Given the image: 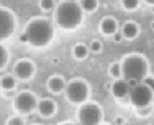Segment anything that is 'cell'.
<instances>
[{
  "label": "cell",
  "instance_id": "ffe728a7",
  "mask_svg": "<svg viewBox=\"0 0 154 125\" xmlns=\"http://www.w3.org/2000/svg\"><path fill=\"white\" fill-rule=\"evenodd\" d=\"M139 1L140 0H120L123 8L127 11H135L139 7Z\"/></svg>",
  "mask_w": 154,
  "mask_h": 125
},
{
  "label": "cell",
  "instance_id": "484cf974",
  "mask_svg": "<svg viewBox=\"0 0 154 125\" xmlns=\"http://www.w3.org/2000/svg\"><path fill=\"white\" fill-rule=\"evenodd\" d=\"M112 38H113L115 42H120V41H122L124 37H123V34H122L120 31H117V33H115V34L112 35Z\"/></svg>",
  "mask_w": 154,
  "mask_h": 125
},
{
  "label": "cell",
  "instance_id": "8992f818",
  "mask_svg": "<svg viewBox=\"0 0 154 125\" xmlns=\"http://www.w3.org/2000/svg\"><path fill=\"white\" fill-rule=\"evenodd\" d=\"M12 106H14V110L19 114H30L37 109L38 106V99L35 97L34 93L32 91L23 90L18 93L14 97V101H12Z\"/></svg>",
  "mask_w": 154,
  "mask_h": 125
},
{
  "label": "cell",
  "instance_id": "ac0fdd59",
  "mask_svg": "<svg viewBox=\"0 0 154 125\" xmlns=\"http://www.w3.org/2000/svg\"><path fill=\"white\" fill-rule=\"evenodd\" d=\"M108 72H109V76H111L112 79H120L122 78V64H120V61H115V63H112V64L109 65Z\"/></svg>",
  "mask_w": 154,
  "mask_h": 125
},
{
  "label": "cell",
  "instance_id": "5b68a950",
  "mask_svg": "<svg viewBox=\"0 0 154 125\" xmlns=\"http://www.w3.org/2000/svg\"><path fill=\"white\" fill-rule=\"evenodd\" d=\"M104 121V109L96 102L87 101L78 109L79 125H100Z\"/></svg>",
  "mask_w": 154,
  "mask_h": 125
},
{
  "label": "cell",
  "instance_id": "d4e9b609",
  "mask_svg": "<svg viewBox=\"0 0 154 125\" xmlns=\"http://www.w3.org/2000/svg\"><path fill=\"white\" fill-rule=\"evenodd\" d=\"M138 116H142V117H146L150 114V106H146V108H139L138 109Z\"/></svg>",
  "mask_w": 154,
  "mask_h": 125
},
{
  "label": "cell",
  "instance_id": "d6986e66",
  "mask_svg": "<svg viewBox=\"0 0 154 125\" xmlns=\"http://www.w3.org/2000/svg\"><path fill=\"white\" fill-rule=\"evenodd\" d=\"M8 60H10V55H8V50L7 48L4 46L2 42H0V71L4 70L8 64Z\"/></svg>",
  "mask_w": 154,
  "mask_h": 125
},
{
  "label": "cell",
  "instance_id": "4fadbf2b",
  "mask_svg": "<svg viewBox=\"0 0 154 125\" xmlns=\"http://www.w3.org/2000/svg\"><path fill=\"white\" fill-rule=\"evenodd\" d=\"M66 79L63 78L61 75H52L48 78V82H47V87L48 90L51 91L52 94H60L66 90Z\"/></svg>",
  "mask_w": 154,
  "mask_h": 125
},
{
  "label": "cell",
  "instance_id": "9c48e42d",
  "mask_svg": "<svg viewBox=\"0 0 154 125\" xmlns=\"http://www.w3.org/2000/svg\"><path fill=\"white\" fill-rule=\"evenodd\" d=\"M14 75L19 80H30L35 75V64L29 58H20L14 65Z\"/></svg>",
  "mask_w": 154,
  "mask_h": 125
},
{
  "label": "cell",
  "instance_id": "6da1fadb",
  "mask_svg": "<svg viewBox=\"0 0 154 125\" xmlns=\"http://www.w3.org/2000/svg\"><path fill=\"white\" fill-rule=\"evenodd\" d=\"M55 38V27L47 18L35 16L26 23L20 42H26L34 48H47Z\"/></svg>",
  "mask_w": 154,
  "mask_h": 125
},
{
  "label": "cell",
  "instance_id": "4316f807",
  "mask_svg": "<svg viewBox=\"0 0 154 125\" xmlns=\"http://www.w3.org/2000/svg\"><path fill=\"white\" fill-rule=\"evenodd\" d=\"M59 125H79V124H75V122H70V121H66V122H61Z\"/></svg>",
  "mask_w": 154,
  "mask_h": 125
},
{
  "label": "cell",
  "instance_id": "5bb4252c",
  "mask_svg": "<svg viewBox=\"0 0 154 125\" xmlns=\"http://www.w3.org/2000/svg\"><path fill=\"white\" fill-rule=\"evenodd\" d=\"M140 29H139V25L134 20H127L124 22L122 26V34L125 40H135V38L139 35Z\"/></svg>",
  "mask_w": 154,
  "mask_h": 125
},
{
  "label": "cell",
  "instance_id": "7c38bea8",
  "mask_svg": "<svg viewBox=\"0 0 154 125\" xmlns=\"http://www.w3.org/2000/svg\"><path fill=\"white\" fill-rule=\"evenodd\" d=\"M100 31L106 37H112L115 33L119 31V23L113 16H105L100 22Z\"/></svg>",
  "mask_w": 154,
  "mask_h": 125
},
{
  "label": "cell",
  "instance_id": "83f0119b",
  "mask_svg": "<svg viewBox=\"0 0 154 125\" xmlns=\"http://www.w3.org/2000/svg\"><path fill=\"white\" fill-rule=\"evenodd\" d=\"M123 122H124V120H123V118H119V117L116 118V124H117V125H122Z\"/></svg>",
  "mask_w": 154,
  "mask_h": 125
},
{
  "label": "cell",
  "instance_id": "4dcf8cb0",
  "mask_svg": "<svg viewBox=\"0 0 154 125\" xmlns=\"http://www.w3.org/2000/svg\"><path fill=\"white\" fill-rule=\"evenodd\" d=\"M100 125H108V124H100Z\"/></svg>",
  "mask_w": 154,
  "mask_h": 125
},
{
  "label": "cell",
  "instance_id": "ba28073f",
  "mask_svg": "<svg viewBox=\"0 0 154 125\" xmlns=\"http://www.w3.org/2000/svg\"><path fill=\"white\" fill-rule=\"evenodd\" d=\"M17 30V18L11 10L0 7V42L8 40Z\"/></svg>",
  "mask_w": 154,
  "mask_h": 125
},
{
  "label": "cell",
  "instance_id": "44dd1931",
  "mask_svg": "<svg viewBox=\"0 0 154 125\" xmlns=\"http://www.w3.org/2000/svg\"><path fill=\"white\" fill-rule=\"evenodd\" d=\"M102 48H104V45H102V42L100 40H93L90 42V45H89V50L93 53H101Z\"/></svg>",
  "mask_w": 154,
  "mask_h": 125
},
{
  "label": "cell",
  "instance_id": "52a82bcc",
  "mask_svg": "<svg viewBox=\"0 0 154 125\" xmlns=\"http://www.w3.org/2000/svg\"><path fill=\"white\" fill-rule=\"evenodd\" d=\"M153 95H154V91L150 87H147L143 82H140V83H138L135 87H132L130 90L128 98H130L131 103L135 108L139 109V108L150 106L151 101H153Z\"/></svg>",
  "mask_w": 154,
  "mask_h": 125
},
{
  "label": "cell",
  "instance_id": "277c9868",
  "mask_svg": "<svg viewBox=\"0 0 154 125\" xmlns=\"http://www.w3.org/2000/svg\"><path fill=\"white\" fill-rule=\"evenodd\" d=\"M64 93H66V98L72 105H82L90 98V86L85 79L75 78L67 83Z\"/></svg>",
  "mask_w": 154,
  "mask_h": 125
},
{
  "label": "cell",
  "instance_id": "8fae6325",
  "mask_svg": "<svg viewBox=\"0 0 154 125\" xmlns=\"http://www.w3.org/2000/svg\"><path fill=\"white\" fill-rule=\"evenodd\" d=\"M37 110L38 114L44 118H51L56 114L57 112V105L56 102L51 98H45V99H41L38 101V106H37Z\"/></svg>",
  "mask_w": 154,
  "mask_h": 125
},
{
  "label": "cell",
  "instance_id": "30bf717a",
  "mask_svg": "<svg viewBox=\"0 0 154 125\" xmlns=\"http://www.w3.org/2000/svg\"><path fill=\"white\" fill-rule=\"evenodd\" d=\"M130 85L125 79L120 78V79H115V82L111 86V93L113 95V98L116 99H124L130 95Z\"/></svg>",
  "mask_w": 154,
  "mask_h": 125
},
{
  "label": "cell",
  "instance_id": "cb8c5ba5",
  "mask_svg": "<svg viewBox=\"0 0 154 125\" xmlns=\"http://www.w3.org/2000/svg\"><path fill=\"white\" fill-rule=\"evenodd\" d=\"M143 83H145L146 86H147V87H150L151 90L154 91V76H151V75H147L146 76L145 79H143Z\"/></svg>",
  "mask_w": 154,
  "mask_h": 125
},
{
  "label": "cell",
  "instance_id": "3957f363",
  "mask_svg": "<svg viewBox=\"0 0 154 125\" xmlns=\"http://www.w3.org/2000/svg\"><path fill=\"white\" fill-rule=\"evenodd\" d=\"M122 78L125 80L142 82L149 75V61L142 53H128L120 61Z\"/></svg>",
  "mask_w": 154,
  "mask_h": 125
},
{
  "label": "cell",
  "instance_id": "7402d4cb",
  "mask_svg": "<svg viewBox=\"0 0 154 125\" xmlns=\"http://www.w3.org/2000/svg\"><path fill=\"white\" fill-rule=\"evenodd\" d=\"M55 7V0H40V8L44 12L52 11Z\"/></svg>",
  "mask_w": 154,
  "mask_h": 125
},
{
  "label": "cell",
  "instance_id": "2e32d148",
  "mask_svg": "<svg viewBox=\"0 0 154 125\" xmlns=\"http://www.w3.org/2000/svg\"><path fill=\"white\" fill-rule=\"evenodd\" d=\"M87 55H89V46H87L86 44H82V42H79V44H75L72 48V56L76 58V60H85V58L87 57Z\"/></svg>",
  "mask_w": 154,
  "mask_h": 125
},
{
  "label": "cell",
  "instance_id": "e0dca14e",
  "mask_svg": "<svg viewBox=\"0 0 154 125\" xmlns=\"http://www.w3.org/2000/svg\"><path fill=\"white\" fill-rule=\"evenodd\" d=\"M79 4H81L83 12L90 14V12L97 11V8H98V6H100V1L98 0H81Z\"/></svg>",
  "mask_w": 154,
  "mask_h": 125
},
{
  "label": "cell",
  "instance_id": "f1b7e54d",
  "mask_svg": "<svg viewBox=\"0 0 154 125\" xmlns=\"http://www.w3.org/2000/svg\"><path fill=\"white\" fill-rule=\"evenodd\" d=\"M145 3H147L149 6H154V0H143Z\"/></svg>",
  "mask_w": 154,
  "mask_h": 125
},
{
  "label": "cell",
  "instance_id": "f546056e",
  "mask_svg": "<svg viewBox=\"0 0 154 125\" xmlns=\"http://www.w3.org/2000/svg\"><path fill=\"white\" fill-rule=\"evenodd\" d=\"M151 29L154 30V22H153V23H151Z\"/></svg>",
  "mask_w": 154,
  "mask_h": 125
},
{
  "label": "cell",
  "instance_id": "603a6c76",
  "mask_svg": "<svg viewBox=\"0 0 154 125\" xmlns=\"http://www.w3.org/2000/svg\"><path fill=\"white\" fill-rule=\"evenodd\" d=\"M6 125H25V120L19 116H12L7 120Z\"/></svg>",
  "mask_w": 154,
  "mask_h": 125
},
{
  "label": "cell",
  "instance_id": "7a4b0ae2",
  "mask_svg": "<svg viewBox=\"0 0 154 125\" xmlns=\"http://www.w3.org/2000/svg\"><path fill=\"white\" fill-rule=\"evenodd\" d=\"M55 22L63 30H75L83 22V10L75 0H63L56 6Z\"/></svg>",
  "mask_w": 154,
  "mask_h": 125
},
{
  "label": "cell",
  "instance_id": "9a60e30c",
  "mask_svg": "<svg viewBox=\"0 0 154 125\" xmlns=\"http://www.w3.org/2000/svg\"><path fill=\"white\" fill-rule=\"evenodd\" d=\"M15 87H17L15 75H4L0 78V88L3 91H14Z\"/></svg>",
  "mask_w": 154,
  "mask_h": 125
}]
</instances>
